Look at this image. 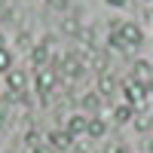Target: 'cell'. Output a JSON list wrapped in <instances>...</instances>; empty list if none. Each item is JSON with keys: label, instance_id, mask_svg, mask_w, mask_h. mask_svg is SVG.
Returning <instances> with one entry per match:
<instances>
[{"label": "cell", "instance_id": "6da1fadb", "mask_svg": "<svg viewBox=\"0 0 153 153\" xmlns=\"http://www.w3.org/2000/svg\"><path fill=\"white\" fill-rule=\"evenodd\" d=\"M117 34H120V40H123L126 46H129V49H138V46H141V43H144V31H141V28H138V25H135V22H123Z\"/></svg>", "mask_w": 153, "mask_h": 153}, {"label": "cell", "instance_id": "7a4b0ae2", "mask_svg": "<svg viewBox=\"0 0 153 153\" xmlns=\"http://www.w3.org/2000/svg\"><path fill=\"white\" fill-rule=\"evenodd\" d=\"M123 92H126V104H129L132 110H135V107H141L144 101H147V89H144L141 83H135V80L126 83V86H123Z\"/></svg>", "mask_w": 153, "mask_h": 153}, {"label": "cell", "instance_id": "3957f363", "mask_svg": "<svg viewBox=\"0 0 153 153\" xmlns=\"http://www.w3.org/2000/svg\"><path fill=\"white\" fill-rule=\"evenodd\" d=\"M55 83H58L55 68H43V71H37V92H40V98H46V92H52Z\"/></svg>", "mask_w": 153, "mask_h": 153}, {"label": "cell", "instance_id": "277c9868", "mask_svg": "<svg viewBox=\"0 0 153 153\" xmlns=\"http://www.w3.org/2000/svg\"><path fill=\"white\" fill-rule=\"evenodd\" d=\"M6 86H9V92L22 95V92H25V86H28V76H25V71H19V68L6 71Z\"/></svg>", "mask_w": 153, "mask_h": 153}, {"label": "cell", "instance_id": "5b68a950", "mask_svg": "<svg viewBox=\"0 0 153 153\" xmlns=\"http://www.w3.org/2000/svg\"><path fill=\"white\" fill-rule=\"evenodd\" d=\"M49 144H52L55 150H61V153H71L74 150V135H68L65 129H58V132L49 135Z\"/></svg>", "mask_w": 153, "mask_h": 153}, {"label": "cell", "instance_id": "8992f818", "mask_svg": "<svg viewBox=\"0 0 153 153\" xmlns=\"http://www.w3.org/2000/svg\"><path fill=\"white\" fill-rule=\"evenodd\" d=\"M132 74H135V83L147 86V83L153 80V65H150V61H135V65H132Z\"/></svg>", "mask_w": 153, "mask_h": 153}, {"label": "cell", "instance_id": "52a82bcc", "mask_svg": "<svg viewBox=\"0 0 153 153\" xmlns=\"http://www.w3.org/2000/svg\"><path fill=\"white\" fill-rule=\"evenodd\" d=\"M86 129H89V117H83V113H74V117H68V135H86Z\"/></svg>", "mask_w": 153, "mask_h": 153}, {"label": "cell", "instance_id": "ba28073f", "mask_svg": "<svg viewBox=\"0 0 153 153\" xmlns=\"http://www.w3.org/2000/svg\"><path fill=\"white\" fill-rule=\"evenodd\" d=\"M31 61H34V68H49V43H37L31 49Z\"/></svg>", "mask_w": 153, "mask_h": 153}, {"label": "cell", "instance_id": "9c48e42d", "mask_svg": "<svg viewBox=\"0 0 153 153\" xmlns=\"http://www.w3.org/2000/svg\"><path fill=\"white\" fill-rule=\"evenodd\" d=\"M58 71H61V74H68V76H83V65H80V58H76V55H68V58H61Z\"/></svg>", "mask_w": 153, "mask_h": 153}, {"label": "cell", "instance_id": "30bf717a", "mask_svg": "<svg viewBox=\"0 0 153 153\" xmlns=\"http://www.w3.org/2000/svg\"><path fill=\"white\" fill-rule=\"evenodd\" d=\"M104 132H107V126H104L101 117H92V120H89V129H86L89 138H95V141H98V138H104Z\"/></svg>", "mask_w": 153, "mask_h": 153}, {"label": "cell", "instance_id": "8fae6325", "mask_svg": "<svg viewBox=\"0 0 153 153\" xmlns=\"http://www.w3.org/2000/svg\"><path fill=\"white\" fill-rule=\"evenodd\" d=\"M98 92L101 95H113V92H117V80H113L110 74H101L98 76Z\"/></svg>", "mask_w": 153, "mask_h": 153}, {"label": "cell", "instance_id": "7c38bea8", "mask_svg": "<svg viewBox=\"0 0 153 153\" xmlns=\"http://www.w3.org/2000/svg\"><path fill=\"white\" fill-rule=\"evenodd\" d=\"M132 117H135V110L129 104H120L117 110H113V120H117V123H132Z\"/></svg>", "mask_w": 153, "mask_h": 153}, {"label": "cell", "instance_id": "4fadbf2b", "mask_svg": "<svg viewBox=\"0 0 153 153\" xmlns=\"http://www.w3.org/2000/svg\"><path fill=\"white\" fill-rule=\"evenodd\" d=\"M83 107L86 110H92V113H98V107H101V98L92 92V95H83Z\"/></svg>", "mask_w": 153, "mask_h": 153}, {"label": "cell", "instance_id": "5bb4252c", "mask_svg": "<svg viewBox=\"0 0 153 153\" xmlns=\"http://www.w3.org/2000/svg\"><path fill=\"white\" fill-rule=\"evenodd\" d=\"M107 43H110V49H120V52H132V49H129V46H126V43L120 40V34H117V31H110Z\"/></svg>", "mask_w": 153, "mask_h": 153}, {"label": "cell", "instance_id": "9a60e30c", "mask_svg": "<svg viewBox=\"0 0 153 153\" xmlns=\"http://www.w3.org/2000/svg\"><path fill=\"white\" fill-rule=\"evenodd\" d=\"M9 104H12V95L0 98V129H3V126H6V113H9Z\"/></svg>", "mask_w": 153, "mask_h": 153}, {"label": "cell", "instance_id": "2e32d148", "mask_svg": "<svg viewBox=\"0 0 153 153\" xmlns=\"http://www.w3.org/2000/svg\"><path fill=\"white\" fill-rule=\"evenodd\" d=\"M150 126H153V117H138V120H135V129H138V132H147Z\"/></svg>", "mask_w": 153, "mask_h": 153}, {"label": "cell", "instance_id": "e0dca14e", "mask_svg": "<svg viewBox=\"0 0 153 153\" xmlns=\"http://www.w3.org/2000/svg\"><path fill=\"white\" fill-rule=\"evenodd\" d=\"M0 71H12V58L6 49H0Z\"/></svg>", "mask_w": 153, "mask_h": 153}, {"label": "cell", "instance_id": "ac0fdd59", "mask_svg": "<svg viewBox=\"0 0 153 153\" xmlns=\"http://www.w3.org/2000/svg\"><path fill=\"white\" fill-rule=\"evenodd\" d=\"M65 31H71V34H80V25H76V19H65Z\"/></svg>", "mask_w": 153, "mask_h": 153}, {"label": "cell", "instance_id": "d6986e66", "mask_svg": "<svg viewBox=\"0 0 153 153\" xmlns=\"http://www.w3.org/2000/svg\"><path fill=\"white\" fill-rule=\"evenodd\" d=\"M25 141H28V144L37 150V144H40V135H37V132H28V138H25Z\"/></svg>", "mask_w": 153, "mask_h": 153}, {"label": "cell", "instance_id": "ffe728a7", "mask_svg": "<svg viewBox=\"0 0 153 153\" xmlns=\"http://www.w3.org/2000/svg\"><path fill=\"white\" fill-rule=\"evenodd\" d=\"M107 3H110V6H117V9H120V6H126V3H129V0H107Z\"/></svg>", "mask_w": 153, "mask_h": 153}, {"label": "cell", "instance_id": "44dd1931", "mask_svg": "<svg viewBox=\"0 0 153 153\" xmlns=\"http://www.w3.org/2000/svg\"><path fill=\"white\" fill-rule=\"evenodd\" d=\"M0 49H6V37L3 34H0Z\"/></svg>", "mask_w": 153, "mask_h": 153}, {"label": "cell", "instance_id": "7402d4cb", "mask_svg": "<svg viewBox=\"0 0 153 153\" xmlns=\"http://www.w3.org/2000/svg\"><path fill=\"white\" fill-rule=\"evenodd\" d=\"M113 153H132V150H126V147H117V150H113Z\"/></svg>", "mask_w": 153, "mask_h": 153}, {"label": "cell", "instance_id": "603a6c76", "mask_svg": "<svg viewBox=\"0 0 153 153\" xmlns=\"http://www.w3.org/2000/svg\"><path fill=\"white\" fill-rule=\"evenodd\" d=\"M144 89H147V92H153V80H150V83H147V86H144Z\"/></svg>", "mask_w": 153, "mask_h": 153}, {"label": "cell", "instance_id": "cb8c5ba5", "mask_svg": "<svg viewBox=\"0 0 153 153\" xmlns=\"http://www.w3.org/2000/svg\"><path fill=\"white\" fill-rule=\"evenodd\" d=\"M31 153H46V150H40V147H37V150H31Z\"/></svg>", "mask_w": 153, "mask_h": 153}, {"label": "cell", "instance_id": "d4e9b609", "mask_svg": "<svg viewBox=\"0 0 153 153\" xmlns=\"http://www.w3.org/2000/svg\"><path fill=\"white\" fill-rule=\"evenodd\" d=\"M147 147H150V150H153V138H150V144H147Z\"/></svg>", "mask_w": 153, "mask_h": 153}, {"label": "cell", "instance_id": "484cf974", "mask_svg": "<svg viewBox=\"0 0 153 153\" xmlns=\"http://www.w3.org/2000/svg\"><path fill=\"white\" fill-rule=\"evenodd\" d=\"M147 3H150V0H147Z\"/></svg>", "mask_w": 153, "mask_h": 153}]
</instances>
